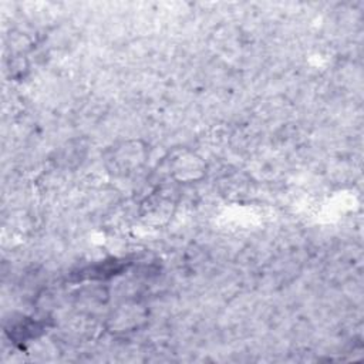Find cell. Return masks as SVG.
<instances>
[{
    "label": "cell",
    "instance_id": "6da1fadb",
    "mask_svg": "<svg viewBox=\"0 0 364 364\" xmlns=\"http://www.w3.org/2000/svg\"><path fill=\"white\" fill-rule=\"evenodd\" d=\"M145 156V148L139 146V142H124L112 148L107 159L114 173L128 175L144 164Z\"/></svg>",
    "mask_w": 364,
    "mask_h": 364
},
{
    "label": "cell",
    "instance_id": "7a4b0ae2",
    "mask_svg": "<svg viewBox=\"0 0 364 364\" xmlns=\"http://www.w3.org/2000/svg\"><path fill=\"white\" fill-rule=\"evenodd\" d=\"M172 159V172L179 181H195L202 178V175L205 173V162L202 161V158L196 156L192 152H181L175 155Z\"/></svg>",
    "mask_w": 364,
    "mask_h": 364
}]
</instances>
